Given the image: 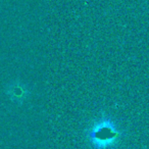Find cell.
I'll use <instances>...</instances> for the list:
<instances>
[{
    "label": "cell",
    "instance_id": "7a4b0ae2",
    "mask_svg": "<svg viewBox=\"0 0 149 149\" xmlns=\"http://www.w3.org/2000/svg\"><path fill=\"white\" fill-rule=\"evenodd\" d=\"M29 91L25 84L15 81L7 87V95L15 103H23L27 98Z\"/></svg>",
    "mask_w": 149,
    "mask_h": 149
},
{
    "label": "cell",
    "instance_id": "6da1fadb",
    "mask_svg": "<svg viewBox=\"0 0 149 149\" xmlns=\"http://www.w3.org/2000/svg\"><path fill=\"white\" fill-rule=\"evenodd\" d=\"M120 131L113 120L102 118L94 122L87 130V139L94 149H109L118 142Z\"/></svg>",
    "mask_w": 149,
    "mask_h": 149
}]
</instances>
